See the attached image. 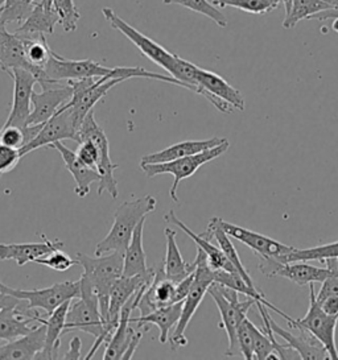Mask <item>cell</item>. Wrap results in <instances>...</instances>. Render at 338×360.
<instances>
[{
	"mask_svg": "<svg viewBox=\"0 0 338 360\" xmlns=\"http://www.w3.org/2000/svg\"><path fill=\"white\" fill-rule=\"evenodd\" d=\"M42 86V93L33 91L32 110L28 124L39 126L63 108L73 96V87L68 82H48Z\"/></svg>",
	"mask_w": 338,
	"mask_h": 360,
	"instance_id": "5bb4252c",
	"label": "cell"
},
{
	"mask_svg": "<svg viewBox=\"0 0 338 360\" xmlns=\"http://www.w3.org/2000/svg\"><path fill=\"white\" fill-rule=\"evenodd\" d=\"M196 269H194V280L190 286L189 293L182 301L181 317L169 335V342L172 349H177L188 345V339L185 337V330L196 314L197 309L201 305L205 295L208 293L211 284L214 283V269L208 263V257L202 250H197V256L194 259Z\"/></svg>",
	"mask_w": 338,
	"mask_h": 360,
	"instance_id": "277c9868",
	"label": "cell"
},
{
	"mask_svg": "<svg viewBox=\"0 0 338 360\" xmlns=\"http://www.w3.org/2000/svg\"><path fill=\"white\" fill-rule=\"evenodd\" d=\"M77 132H78V126L74 119L73 110L66 103L49 120H46L42 124L39 134L35 136V139L20 149V155L24 158L25 155L31 153L37 148L52 147L54 143L68 140V139L77 143Z\"/></svg>",
	"mask_w": 338,
	"mask_h": 360,
	"instance_id": "7c38bea8",
	"label": "cell"
},
{
	"mask_svg": "<svg viewBox=\"0 0 338 360\" xmlns=\"http://www.w3.org/2000/svg\"><path fill=\"white\" fill-rule=\"evenodd\" d=\"M81 349H82V342L78 337H74L70 343H69V349L63 355V359H81Z\"/></svg>",
	"mask_w": 338,
	"mask_h": 360,
	"instance_id": "f6af8a7d",
	"label": "cell"
},
{
	"mask_svg": "<svg viewBox=\"0 0 338 360\" xmlns=\"http://www.w3.org/2000/svg\"><path fill=\"white\" fill-rule=\"evenodd\" d=\"M259 271L265 277H283L292 281L296 285L304 286L309 284L323 283L332 275L327 266L321 268L316 265L308 264V262H291L280 263L273 257H259Z\"/></svg>",
	"mask_w": 338,
	"mask_h": 360,
	"instance_id": "4fadbf2b",
	"label": "cell"
},
{
	"mask_svg": "<svg viewBox=\"0 0 338 360\" xmlns=\"http://www.w3.org/2000/svg\"><path fill=\"white\" fill-rule=\"evenodd\" d=\"M46 326L39 323L28 334L20 338L6 342L0 346V360L3 359H39L45 347Z\"/></svg>",
	"mask_w": 338,
	"mask_h": 360,
	"instance_id": "d6986e66",
	"label": "cell"
},
{
	"mask_svg": "<svg viewBox=\"0 0 338 360\" xmlns=\"http://www.w3.org/2000/svg\"><path fill=\"white\" fill-rule=\"evenodd\" d=\"M0 292L4 295L27 301L30 309H42L49 316L54 309L60 307L65 301L73 300L80 296V280L78 281H63L53 284L42 289H15L0 281Z\"/></svg>",
	"mask_w": 338,
	"mask_h": 360,
	"instance_id": "9c48e42d",
	"label": "cell"
},
{
	"mask_svg": "<svg viewBox=\"0 0 338 360\" xmlns=\"http://www.w3.org/2000/svg\"><path fill=\"white\" fill-rule=\"evenodd\" d=\"M80 330L93 335L95 342L90 351L84 355V359H92L96 354L101 345H104V331L105 322L99 307L98 295L93 286L84 283L80 278V296L72 300L70 307L66 314V323L63 328V334Z\"/></svg>",
	"mask_w": 338,
	"mask_h": 360,
	"instance_id": "7a4b0ae2",
	"label": "cell"
},
{
	"mask_svg": "<svg viewBox=\"0 0 338 360\" xmlns=\"http://www.w3.org/2000/svg\"><path fill=\"white\" fill-rule=\"evenodd\" d=\"M163 3L165 6L177 4V6H181V7L188 8L190 11L201 13V15L209 18L211 20H213L221 28H226L227 24H229L227 18L209 0H163Z\"/></svg>",
	"mask_w": 338,
	"mask_h": 360,
	"instance_id": "8d00e7d4",
	"label": "cell"
},
{
	"mask_svg": "<svg viewBox=\"0 0 338 360\" xmlns=\"http://www.w3.org/2000/svg\"><path fill=\"white\" fill-rule=\"evenodd\" d=\"M42 317L37 309H30L23 300L18 305L0 309V340L10 342L28 334Z\"/></svg>",
	"mask_w": 338,
	"mask_h": 360,
	"instance_id": "e0dca14e",
	"label": "cell"
},
{
	"mask_svg": "<svg viewBox=\"0 0 338 360\" xmlns=\"http://www.w3.org/2000/svg\"><path fill=\"white\" fill-rule=\"evenodd\" d=\"M42 243L0 244V260H15L19 266L35 263L37 259L61 250L63 242H51L42 235Z\"/></svg>",
	"mask_w": 338,
	"mask_h": 360,
	"instance_id": "7402d4cb",
	"label": "cell"
},
{
	"mask_svg": "<svg viewBox=\"0 0 338 360\" xmlns=\"http://www.w3.org/2000/svg\"><path fill=\"white\" fill-rule=\"evenodd\" d=\"M176 231L172 229H165V240H167V252L163 262L164 275L169 280L180 283L185 277L192 275L196 269V262L192 264L187 263L180 252L179 245L176 243Z\"/></svg>",
	"mask_w": 338,
	"mask_h": 360,
	"instance_id": "d6a6232c",
	"label": "cell"
},
{
	"mask_svg": "<svg viewBox=\"0 0 338 360\" xmlns=\"http://www.w3.org/2000/svg\"><path fill=\"white\" fill-rule=\"evenodd\" d=\"M21 158L20 149L11 148L0 144V174L15 169Z\"/></svg>",
	"mask_w": 338,
	"mask_h": 360,
	"instance_id": "7bdbcfd3",
	"label": "cell"
},
{
	"mask_svg": "<svg viewBox=\"0 0 338 360\" xmlns=\"http://www.w3.org/2000/svg\"><path fill=\"white\" fill-rule=\"evenodd\" d=\"M33 6L32 0H0V28L12 22L21 25L30 16Z\"/></svg>",
	"mask_w": 338,
	"mask_h": 360,
	"instance_id": "d590c367",
	"label": "cell"
},
{
	"mask_svg": "<svg viewBox=\"0 0 338 360\" xmlns=\"http://www.w3.org/2000/svg\"><path fill=\"white\" fill-rule=\"evenodd\" d=\"M52 148L57 149L63 158V162L66 169L69 170L73 176L74 182H75V188L74 191L80 198H84L89 191L92 184H94L96 181L101 180V176L96 170L92 169L89 167H86L82 164L77 153L73 152L72 149L68 148L63 141H57L52 146Z\"/></svg>",
	"mask_w": 338,
	"mask_h": 360,
	"instance_id": "603a6c76",
	"label": "cell"
},
{
	"mask_svg": "<svg viewBox=\"0 0 338 360\" xmlns=\"http://www.w3.org/2000/svg\"><path fill=\"white\" fill-rule=\"evenodd\" d=\"M226 138H211L208 140H187L181 141L177 144H173L168 148H164L163 150H158L151 155H146L140 160V164H161V162H168L173 160L181 159L185 156H192L196 153H200L204 150L214 148L225 143Z\"/></svg>",
	"mask_w": 338,
	"mask_h": 360,
	"instance_id": "44dd1931",
	"label": "cell"
},
{
	"mask_svg": "<svg viewBox=\"0 0 338 360\" xmlns=\"http://www.w3.org/2000/svg\"><path fill=\"white\" fill-rule=\"evenodd\" d=\"M221 224L223 230L230 238L247 245L249 248H251L258 257H273V259L279 260L280 257L291 254L295 250V247H292V245L280 243L265 235L255 233L249 229H244V227L232 224L230 222H226L223 219H221Z\"/></svg>",
	"mask_w": 338,
	"mask_h": 360,
	"instance_id": "2e32d148",
	"label": "cell"
},
{
	"mask_svg": "<svg viewBox=\"0 0 338 360\" xmlns=\"http://www.w3.org/2000/svg\"><path fill=\"white\" fill-rule=\"evenodd\" d=\"M0 176H1V174H0Z\"/></svg>",
	"mask_w": 338,
	"mask_h": 360,
	"instance_id": "11a10c76",
	"label": "cell"
},
{
	"mask_svg": "<svg viewBox=\"0 0 338 360\" xmlns=\"http://www.w3.org/2000/svg\"><path fill=\"white\" fill-rule=\"evenodd\" d=\"M164 219H165V222L172 223V224L177 226L180 230H182L184 233L189 236L190 239L196 243V245L205 252L206 257H208V263H209V265H211L214 271L223 269V271H230V272H238L235 269V266L227 260V257L222 252L220 247L211 244V240L204 238L201 233H193L185 223L180 221L177 215L175 214L173 210H170L168 214H165Z\"/></svg>",
	"mask_w": 338,
	"mask_h": 360,
	"instance_id": "484cf974",
	"label": "cell"
},
{
	"mask_svg": "<svg viewBox=\"0 0 338 360\" xmlns=\"http://www.w3.org/2000/svg\"><path fill=\"white\" fill-rule=\"evenodd\" d=\"M291 1H292V0H282V3H284L285 8L291 4Z\"/></svg>",
	"mask_w": 338,
	"mask_h": 360,
	"instance_id": "816d5d0a",
	"label": "cell"
},
{
	"mask_svg": "<svg viewBox=\"0 0 338 360\" xmlns=\"http://www.w3.org/2000/svg\"><path fill=\"white\" fill-rule=\"evenodd\" d=\"M35 263L48 266V268H51L53 271H57V272H65V271L70 269L73 265L78 264L77 260H74L70 256H68L61 250H56V251H53L52 254L40 257Z\"/></svg>",
	"mask_w": 338,
	"mask_h": 360,
	"instance_id": "ab89813d",
	"label": "cell"
},
{
	"mask_svg": "<svg viewBox=\"0 0 338 360\" xmlns=\"http://www.w3.org/2000/svg\"><path fill=\"white\" fill-rule=\"evenodd\" d=\"M327 19H338V10H327V11L320 12L313 16L309 18V20H318V22H324Z\"/></svg>",
	"mask_w": 338,
	"mask_h": 360,
	"instance_id": "c3c4849f",
	"label": "cell"
},
{
	"mask_svg": "<svg viewBox=\"0 0 338 360\" xmlns=\"http://www.w3.org/2000/svg\"><path fill=\"white\" fill-rule=\"evenodd\" d=\"M0 69L10 75L13 69H27L32 72V66L25 57L24 44L16 33L3 31L0 39Z\"/></svg>",
	"mask_w": 338,
	"mask_h": 360,
	"instance_id": "f1b7e54d",
	"label": "cell"
},
{
	"mask_svg": "<svg viewBox=\"0 0 338 360\" xmlns=\"http://www.w3.org/2000/svg\"><path fill=\"white\" fill-rule=\"evenodd\" d=\"M268 321L274 330V334H277L279 337L284 339L287 346L296 351L300 359H327L329 358V354L327 349L324 347V345L304 328H297L300 331V335H295L288 330L280 328L270 316H268Z\"/></svg>",
	"mask_w": 338,
	"mask_h": 360,
	"instance_id": "ffe728a7",
	"label": "cell"
},
{
	"mask_svg": "<svg viewBox=\"0 0 338 360\" xmlns=\"http://www.w3.org/2000/svg\"><path fill=\"white\" fill-rule=\"evenodd\" d=\"M201 235H202L204 238L209 239V240L215 239L217 243H218V247L222 250V252L227 257V260L235 266V269L238 271V274L242 276L243 280H244L249 285L255 286L253 278H251L250 274L247 272V269L244 268L242 260H241V257H239V254H238L235 245L232 244L230 236L226 233V231H225L223 227H222L221 218H217V217H215V218H211V222L208 224L206 231L201 233ZM255 288H256V286H255Z\"/></svg>",
	"mask_w": 338,
	"mask_h": 360,
	"instance_id": "1f68e13d",
	"label": "cell"
},
{
	"mask_svg": "<svg viewBox=\"0 0 338 360\" xmlns=\"http://www.w3.org/2000/svg\"><path fill=\"white\" fill-rule=\"evenodd\" d=\"M113 72L114 68H107L93 60H68L53 52L49 61L44 66L45 79L39 85L82 78H101L113 75Z\"/></svg>",
	"mask_w": 338,
	"mask_h": 360,
	"instance_id": "30bf717a",
	"label": "cell"
},
{
	"mask_svg": "<svg viewBox=\"0 0 338 360\" xmlns=\"http://www.w3.org/2000/svg\"><path fill=\"white\" fill-rule=\"evenodd\" d=\"M144 222L137 224L132 239L128 244V247L123 254V276H140L146 275L149 272L147 265V256L143 248V230H144Z\"/></svg>",
	"mask_w": 338,
	"mask_h": 360,
	"instance_id": "836d02e7",
	"label": "cell"
},
{
	"mask_svg": "<svg viewBox=\"0 0 338 360\" xmlns=\"http://www.w3.org/2000/svg\"><path fill=\"white\" fill-rule=\"evenodd\" d=\"M16 34L20 37L21 41L24 44L25 57L32 66V73L36 75L37 82L42 84L45 79L44 66L49 61L53 53L52 49L49 48L48 41L45 39V34L42 33H33V34L16 33Z\"/></svg>",
	"mask_w": 338,
	"mask_h": 360,
	"instance_id": "83f0119b",
	"label": "cell"
},
{
	"mask_svg": "<svg viewBox=\"0 0 338 360\" xmlns=\"http://www.w3.org/2000/svg\"><path fill=\"white\" fill-rule=\"evenodd\" d=\"M181 310H182V301L175 302L169 307H160L147 316H140L137 318L131 317V323H137V328H143V325L146 328L148 325L158 326V331H160L158 342L161 345H164L169 340L170 331L176 328V325L179 322Z\"/></svg>",
	"mask_w": 338,
	"mask_h": 360,
	"instance_id": "4316f807",
	"label": "cell"
},
{
	"mask_svg": "<svg viewBox=\"0 0 338 360\" xmlns=\"http://www.w3.org/2000/svg\"><path fill=\"white\" fill-rule=\"evenodd\" d=\"M208 293L214 300L215 305L221 314L220 328L226 331L229 346L225 352V356H238L241 355V349L238 345L237 331L238 326L244 318L247 317L249 310L255 305V300L249 298L246 301L239 300V293L232 288L213 283Z\"/></svg>",
	"mask_w": 338,
	"mask_h": 360,
	"instance_id": "5b68a950",
	"label": "cell"
},
{
	"mask_svg": "<svg viewBox=\"0 0 338 360\" xmlns=\"http://www.w3.org/2000/svg\"><path fill=\"white\" fill-rule=\"evenodd\" d=\"M211 3L222 8L232 7L254 15H265L276 10L282 0H213Z\"/></svg>",
	"mask_w": 338,
	"mask_h": 360,
	"instance_id": "74e56055",
	"label": "cell"
},
{
	"mask_svg": "<svg viewBox=\"0 0 338 360\" xmlns=\"http://www.w3.org/2000/svg\"><path fill=\"white\" fill-rule=\"evenodd\" d=\"M316 293L317 301H323L324 298L330 296H338V275H330L325 278Z\"/></svg>",
	"mask_w": 338,
	"mask_h": 360,
	"instance_id": "ee69618b",
	"label": "cell"
},
{
	"mask_svg": "<svg viewBox=\"0 0 338 360\" xmlns=\"http://www.w3.org/2000/svg\"><path fill=\"white\" fill-rule=\"evenodd\" d=\"M102 13H104V18L107 20V22L114 30L119 31L122 34H125L127 39L140 51V53L146 56L148 60H151L152 63H155L160 68H163L167 73L170 72L177 54L170 53L165 48H163L160 44L154 41L146 34L139 32L132 25H130L122 18H119L113 8L105 7L102 10Z\"/></svg>",
	"mask_w": 338,
	"mask_h": 360,
	"instance_id": "8fae6325",
	"label": "cell"
},
{
	"mask_svg": "<svg viewBox=\"0 0 338 360\" xmlns=\"http://www.w3.org/2000/svg\"><path fill=\"white\" fill-rule=\"evenodd\" d=\"M333 10L324 0H292L285 8V19L283 28L292 30L301 20H309L311 16L320 12Z\"/></svg>",
	"mask_w": 338,
	"mask_h": 360,
	"instance_id": "e575fe53",
	"label": "cell"
},
{
	"mask_svg": "<svg viewBox=\"0 0 338 360\" xmlns=\"http://www.w3.org/2000/svg\"><path fill=\"white\" fill-rule=\"evenodd\" d=\"M249 322H250V319L246 317L239 323L238 331H237V337H238V345H239V349H241V355L244 359L251 360L254 359L253 337H251V331L249 328Z\"/></svg>",
	"mask_w": 338,
	"mask_h": 360,
	"instance_id": "60d3db41",
	"label": "cell"
},
{
	"mask_svg": "<svg viewBox=\"0 0 338 360\" xmlns=\"http://www.w3.org/2000/svg\"><path fill=\"white\" fill-rule=\"evenodd\" d=\"M11 78L13 79V101L4 124L30 131L31 126L28 120L31 115L32 94L35 91L33 87L39 84L37 78L27 69H13Z\"/></svg>",
	"mask_w": 338,
	"mask_h": 360,
	"instance_id": "9a60e30c",
	"label": "cell"
},
{
	"mask_svg": "<svg viewBox=\"0 0 338 360\" xmlns=\"http://www.w3.org/2000/svg\"><path fill=\"white\" fill-rule=\"evenodd\" d=\"M156 209V198L144 195L132 201L123 202L114 214V223L105 238L96 244L95 256L106 252H125L132 239L137 224Z\"/></svg>",
	"mask_w": 338,
	"mask_h": 360,
	"instance_id": "6da1fadb",
	"label": "cell"
},
{
	"mask_svg": "<svg viewBox=\"0 0 338 360\" xmlns=\"http://www.w3.org/2000/svg\"><path fill=\"white\" fill-rule=\"evenodd\" d=\"M20 301L21 300L19 298H15V297L8 296V295H4L3 292H0V309L10 307V305H18Z\"/></svg>",
	"mask_w": 338,
	"mask_h": 360,
	"instance_id": "681fc988",
	"label": "cell"
},
{
	"mask_svg": "<svg viewBox=\"0 0 338 360\" xmlns=\"http://www.w3.org/2000/svg\"><path fill=\"white\" fill-rule=\"evenodd\" d=\"M32 1H35V0H32Z\"/></svg>",
	"mask_w": 338,
	"mask_h": 360,
	"instance_id": "db71d44e",
	"label": "cell"
},
{
	"mask_svg": "<svg viewBox=\"0 0 338 360\" xmlns=\"http://www.w3.org/2000/svg\"><path fill=\"white\" fill-rule=\"evenodd\" d=\"M137 296V295H135ZM135 296L132 297L120 311V318L119 323L116 326L115 331L108 339L107 346H106L105 354H104V360H118L122 359L123 354L126 352L127 347L130 345V340L132 338L135 330L130 328L131 323V313L137 310V302H135Z\"/></svg>",
	"mask_w": 338,
	"mask_h": 360,
	"instance_id": "cb8c5ba5",
	"label": "cell"
},
{
	"mask_svg": "<svg viewBox=\"0 0 338 360\" xmlns=\"http://www.w3.org/2000/svg\"><path fill=\"white\" fill-rule=\"evenodd\" d=\"M53 10L57 13L60 24L63 25V31L72 33L77 31L78 22L81 20V15L75 7L74 0H51Z\"/></svg>",
	"mask_w": 338,
	"mask_h": 360,
	"instance_id": "f35d334b",
	"label": "cell"
},
{
	"mask_svg": "<svg viewBox=\"0 0 338 360\" xmlns=\"http://www.w3.org/2000/svg\"><path fill=\"white\" fill-rule=\"evenodd\" d=\"M142 338H143V331L135 330V333H134L132 338L130 340V345H128V347H127L126 352L123 354L122 359L128 360L134 356V354H135V351H137V346H139Z\"/></svg>",
	"mask_w": 338,
	"mask_h": 360,
	"instance_id": "bcb514c9",
	"label": "cell"
},
{
	"mask_svg": "<svg viewBox=\"0 0 338 360\" xmlns=\"http://www.w3.org/2000/svg\"><path fill=\"white\" fill-rule=\"evenodd\" d=\"M75 153L82 164L92 169L96 170L98 161H99V152L93 141L84 140V141L78 143V149Z\"/></svg>",
	"mask_w": 338,
	"mask_h": 360,
	"instance_id": "b9f144b4",
	"label": "cell"
},
{
	"mask_svg": "<svg viewBox=\"0 0 338 360\" xmlns=\"http://www.w3.org/2000/svg\"><path fill=\"white\" fill-rule=\"evenodd\" d=\"M84 140H90L95 144L99 152V161H98V168L96 172L101 176L99 180V186H98V195H102L105 191H107L111 198L116 200L119 195L118 191V182L114 177V172L118 169V164H114L111 156H110V144L106 136L105 131L96 123L94 117V110H92L86 117L78 128L77 132V143H81Z\"/></svg>",
	"mask_w": 338,
	"mask_h": 360,
	"instance_id": "52a82bcc",
	"label": "cell"
},
{
	"mask_svg": "<svg viewBox=\"0 0 338 360\" xmlns=\"http://www.w3.org/2000/svg\"><path fill=\"white\" fill-rule=\"evenodd\" d=\"M229 147H230V143H229V140H226L225 143H222L214 148L204 150V152L192 155V156H185L181 159L173 160L168 162H161V164H140V168L149 179L158 176V174H172L175 177V180H173V185L169 191V195H170L172 201L179 203L177 188H179L180 182L192 177L202 165L211 162L213 160L218 159L223 153L227 152Z\"/></svg>",
	"mask_w": 338,
	"mask_h": 360,
	"instance_id": "8992f818",
	"label": "cell"
},
{
	"mask_svg": "<svg viewBox=\"0 0 338 360\" xmlns=\"http://www.w3.org/2000/svg\"><path fill=\"white\" fill-rule=\"evenodd\" d=\"M176 286L177 283L169 280L164 275L163 263L155 266V276L151 285L140 295L137 309L140 316H147L160 307H169L176 301Z\"/></svg>",
	"mask_w": 338,
	"mask_h": 360,
	"instance_id": "ac0fdd59",
	"label": "cell"
},
{
	"mask_svg": "<svg viewBox=\"0 0 338 360\" xmlns=\"http://www.w3.org/2000/svg\"><path fill=\"white\" fill-rule=\"evenodd\" d=\"M123 254L125 252L114 251L113 254L106 256L101 255L96 257H90L82 252H77L75 260L84 268V275L81 280L93 286L96 292L104 322H106L108 313L111 288L115 284L116 280L123 276Z\"/></svg>",
	"mask_w": 338,
	"mask_h": 360,
	"instance_id": "3957f363",
	"label": "cell"
},
{
	"mask_svg": "<svg viewBox=\"0 0 338 360\" xmlns=\"http://www.w3.org/2000/svg\"><path fill=\"white\" fill-rule=\"evenodd\" d=\"M70 304H72V300L65 301L60 307L53 310L49 317L42 316L40 318L39 323H44L46 326V340H45V347L39 355V359H57L58 349L61 345V335L63 334V328L66 323V314Z\"/></svg>",
	"mask_w": 338,
	"mask_h": 360,
	"instance_id": "d4e9b609",
	"label": "cell"
},
{
	"mask_svg": "<svg viewBox=\"0 0 338 360\" xmlns=\"http://www.w3.org/2000/svg\"><path fill=\"white\" fill-rule=\"evenodd\" d=\"M4 30H7V28H0V39H1V34H3Z\"/></svg>",
	"mask_w": 338,
	"mask_h": 360,
	"instance_id": "f5cc1de1",
	"label": "cell"
},
{
	"mask_svg": "<svg viewBox=\"0 0 338 360\" xmlns=\"http://www.w3.org/2000/svg\"><path fill=\"white\" fill-rule=\"evenodd\" d=\"M287 322L289 323L291 328H301L311 333L324 345L330 359H338V349L336 345L338 316H330L320 307L313 284H309V307L306 316L300 319L291 318Z\"/></svg>",
	"mask_w": 338,
	"mask_h": 360,
	"instance_id": "ba28073f",
	"label": "cell"
},
{
	"mask_svg": "<svg viewBox=\"0 0 338 360\" xmlns=\"http://www.w3.org/2000/svg\"><path fill=\"white\" fill-rule=\"evenodd\" d=\"M199 84L204 87L211 96H217L222 101L232 105L235 110L243 111L244 110V98L239 90L232 87L221 75H215L205 69H199L197 75Z\"/></svg>",
	"mask_w": 338,
	"mask_h": 360,
	"instance_id": "4dcf8cb0",
	"label": "cell"
},
{
	"mask_svg": "<svg viewBox=\"0 0 338 360\" xmlns=\"http://www.w3.org/2000/svg\"><path fill=\"white\" fill-rule=\"evenodd\" d=\"M60 22L58 16L56 11L53 10L52 1L51 0H42L40 3H36L33 6L30 16L25 19L16 28V33H27V34H33V33H42V34H53L56 25Z\"/></svg>",
	"mask_w": 338,
	"mask_h": 360,
	"instance_id": "f546056e",
	"label": "cell"
},
{
	"mask_svg": "<svg viewBox=\"0 0 338 360\" xmlns=\"http://www.w3.org/2000/svg\"><path fill=\"white\" fill-rule=\"evenodd\" d=\"M323 262L327 264L325 266L332 272V275H338V257H332Z\"/></svg>",
	"mask_w": 338,
	"mask_h": 360,
	"instance_id": "f907efd6",
	"label": "cell"
},
{
	"mask_svg": "<svg viewBox=\"0 0 338 360\" xmlns=\"http://www.w3.org/2000/svg\"><path fill=\"white\" fill-rule=\"evenodd\" d=\"M323 310L330 316H338V296H330L318 301Z\"/></svg>",
	"mask_w": 338,
	"mask_h": 360,
	"instance_id": "7dc6e473",
	"label": "cell"
}]
</instances>
